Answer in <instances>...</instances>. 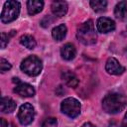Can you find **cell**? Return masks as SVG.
Wrapping results in <instances>:
<instances>
[{
  "mask_svg": "<svg viewBox=\"0 0 127 127\" xmlns=\"http://www.w3.org/2000/svg\"><path fill=\"white\" fill-rule=\"evenodd\" d=\"M125 97L119 93H108L102 99V108L106 113L116 114L120 112L125 106Z\"/></svg>",
  "mask_w": 127,
  "mask_h": 127,
  "instance_id": "6da1fadb",
  "label": "cell"
},
{
  "mask_svg": "<svg viewBox=\"0 0 127 127\" xmlns=\"http://www.w3.org/2000/svg\"><path fill=\"white\" fill-rule=\"evenodd\" d=\"M76 38L83 45H93L96 42L97 35L95 32L94 24L92 20H87L82 23L76 31Z\"/></svg>",
  "mask_w": 127,
  "mask_h": 127,
  "instance_id": "7a4b0ae2",
  "label": "cell"
},
{
  "mask_svg": "<svg viewBox=\"0 0 127 127\" xmlns=\"http://www.w3.org/2000/svg\"><path fill=\"white\" fill-rule=\"evenodd\" d=\"M21 69L29 76H37L43 69L42 61L36 56H29L26 58L20 65Z\"/></svg>",
  "mask_w": 127,
  "mask_h": 127,
  "instance_id": "3957f363",
  "label": "cell"
},
{
  "mask_svg": "<svg viewBox=\"0 0 127 127\" xmlns=\"http://www.w3.org/2000/svg\"><path fill=\"white\" fill-rule=\"evenodd\" d=\"M20 13V3L18 1L9 0L4 3L1 13V22L4 24L16 20Z\"/></svg>",
  "mask_w": 127,
  "mask_h": 127,
  "instance_id": "277c9868",
  "label": "cell"
},
{
  "mask_svg": "<svg viewBox=\"0 0 127 127\" xmlns=\"http://www.w3.org/2000/svg\"><path fill=\"white\" fill-rule=\"evenodd\" d=\"M61 110L66 116L70 118H75L80 113L81 104L77 99L73 97H67L64 99L63 102L61 103Z\"/></svg>",
  "mask_w": 127,
  "mask_h": 127,
  "instance_id": "5b68a950",
  "label": "cell"
},
{
  "mask_svg": "<svg viewBox=\"0 0 127 127\" xmlns=\"http://www.w3.org/2000/svg\"><path fill=\"white\" fill-rule=\"evenodd\" d=\"M34 117H35V109L32 104L24 103L23 105H21L18 111V119L22 125L26 126L31 124L34 121Z\"/></svg>",
  "mask_w": 127,
  "mask_h": 127,
  "instance_id": "8992f818",
  "label": "cell"
},
{
  "mask_svg": "<svg viewBox=\"0 0 127 127\" xmlns=\"http://www.w3.org/2000/svg\"><path fill=\"white\" fill-rule=\"evenodd\" d=\"M105 69L108 73L113 74V75H119L125 71V67L123 65H121L115 58H109L106 61Z\"/></svg>",
  "mask_w": 127,
  "mask_h": 127,
  "instance_id": "52a82bcc",
  "label": "cell"
},
{
  "mask_svg": "<svg viewBox=\"0 0 127 127\" xmlns=\"http://www.w3.org/2000/svg\"><path fill=\"white\" fill-rule=\"evenodd\" d=\"M96 28L99 33L106 34V33L112 32L115 29V23L110 18L100 17L96 22Z\"/></svg>",
  "mask_w": 127,
  "mask_h": 127,
  "instance_id": "ba28073f",
  "label": "cell"
},
{
  "mask_svg": "<svg viewBox=\"0 0 127 127\" xmlns=\"http://www.w3.org/2000/svg\"><path fill=\"white\" fill-rule=\"evenodd\" d=\"M14 91L22 97H31L35 95V88L31 84L21 81L17 83L16 87L14 88Z\"/></svg>",
  "mask_w": 127,
  "mask_h": 127,
  "instance_id": "9c48e42d",
  "label": "cell"
},
{
  "mask_svg": "<svg viewBox=\"0 0 127 127\" xmlns=\"http://www.w3.org/2000/svg\"><path fill=\"white\" fill-rule=\"evenodd\" d=\"M52 13L57 17H63L67 12V4L65 1H54L51 6Z\"/></svg>",
  "mask_w": 127,
  "mask_h": 127,
  "instance_id": "30bf717a",
  "label": "cell"
},
{
  "mask_svg": "<svg viewBox=\"0 0 127 127\" xmlns=\"http://www.w3.org/2000/svg\"><path fill=\"white\" fill-rule=\"evenodd\" d=\"M75 55H76V50H75L74 46L72 44H70V43H66L61 49V56L65 61L73 60Z\"/></svg>",
  "mask_w": 127,
  "mask_h": 127,
  "instance_id": "8fae6325",
  "label": "cell"
},
{
  "mask_svg": "<svg viewBox=\"0 0 127 127\" xmlns=\"http://www.w3.org/2000/svg\"><path fill=\"white\" fill-rule=\"evenodd\" d=\"M44 2L41 0H29L27 2V10L29 15H36L43 10Z\"/></svg>",
  "mask_w": 127,
  "mask_h": 127,
  "instance_id": "7c38bea8",
  "label": "cell"
},
{
  "mask_svg": "<svg viewBox=\"0 0 127 127\" xmlns=\"http://www.w3.org/2000/svg\"><path fill=\"white\" fill-rule=\"evenodd\" d=\"M0 109L3 113H11L16 109V102L10 97H2Z\"/></svg>",
  "mask_w": 127,
  "mask_h": 127,
  "instance_id": "4fadbf2b",
  "label": "cell"
},
{
  "mask_svg": "<svg viewBox=\"0 0 127 127\" xmlns=\"http://www.w3.org/2000/svg\"><path fill=\"white\" fill-rule=\"evenodd\" d=\"M114 15L119 20L127 19V2L126 1H120L116 4L114 8Z\"/></svg>",
  "mask_w": 127,
  "mask_h": 127,
  "instance_id": "5bb4252c",
  "label": "cell"
},
{
  "mask_svg": "<svg viewBox=\"0 0 127 127\" xmlns=\"http://www.w3.org/2000/svg\"><path fill=\"white\" fill-rule=\"evenodd\" d=\"M62 77H63V79L64 80V82L66 83V85L69 86V87L74 88V87H76L77 84H78V78H77L76 75H75L73 72H71L70 70H65V71H64V72L62 73Z\"/></svg>",
  "mask_w": 127,
  "mask_h": 127,
  "instance_id": "9a60e30c",
  "label": "cell"
},
{
  "mask_svg": "<svg viewBox=\"0 0 127 127\" xmlns=\"http://www.w3.org/2000/svg\"><path fill=\"white\" fill-rule=\"evenodd\" d=\"M67 29L64 24H61L59 26H56L52 31V36L56 41H62L65 35H66Z\"/></svg>",
  "mask_w": 127,
  "mask_h": 127,
  "instance_id": "2e32d148",
  "label": "cell"
},
{
  "mask_svg": "<svg viewBox=\"0 0 127 127\" xmlns=\"http://www.w3.org/2000/svg\"><path fill=\"white\" fill-rule=\"evenodd\" d=\"M20 43H21L25 48H27V49H29V50H33V49L36 47V45H37L36 40H35L34 37L31 36V35H23V36L20 38Z\"/></svg>",
  "mask_w": 127,
  "mask_h": 127,
  "instance_id": "e0dca14e",
  "label": "cell"
},
{
  "mask_svg": "<svg viewBox=\"0 0 127 127\" xmlns=\"http://www.w3.org/2000/svg\"><path fill=\"white\" fill-rule=\"evenodd\" d=\"M90 6L95 12H103L106 10L107 2L105 0H92L90 1Z\"/></svg>",
  "mask_w": 127,
  "mask_h": 127,
  "instance_id": "ac0fdd59",
  "label": "cell"
},
{
  "mask_svg": "<svg viewBox=\"0 0 127 127\" xmlns=\"http://www.w3.org/2000/svg\"><path fill=\"white\" fill-rule=\"evenodd\" d=\"M58 126V121L54 117H49L44 120L42 123V127H57Z\"/></svg>",
  "mask_w": 127,
  "mask_h": 127,
  "instance_id": "d6986e66",
  "label": "cell"
},
{
  "mask_svg": "<svg viewBox=\"0 0 127 127\" xmlns=\"http://www.w3.org/2000/svg\"><path fill=\"white\" fill-rule=\"evenodd\" d=\"M11 67H12V65H11V64L7 60H5L3 58L0 60V69H1V72H5V71L9 70Z\"/></svg>",
  "mask_w": 127,
  "mask_h": 127,
  "instance_id": "ffe728a7",
  "label": "cell"
},
{
  "mask_svg": "<svg viewBox=\"0 0 127 127\" xmlns=\"http://www.w3.org/2000/svg\"><path fill=\"white\" fill-rule=\"evenodd\" d=\"M9 43V37L7 34L2 33L1 34V49H5V47Z\"/></svg>",
  "mask_w": 127,
  "mask_h": 127,
  "instance_id": "44dd1931",
  "label": "cell"
},
{
  "mask_svg": "<svg viewBox=\"0 0 127 127\" xmlns=\"http://www.w3.org/2000/svg\"><path fill=\"white\" fill-rule=\"evenodd\" d=\"M0 127H8V123L4 118H0Z\"/></svg>",
  "mask_w": 127,
  "mask_h": 127,
  "instance_id": "7402d4cb",
  "label": "cell"
},
{
  "mask_svg": "<svg viewBox=\"0 0 127 127\" xmlns=\"http://www.w3.org/2000/svg\"><path fill=\"white\" fill-rule=\"evenodd\" d=\"M121 126H122V127H127V112H126V114H125V116H124V118H123V120H122Z\"/></svg>",
  "mask_w": 127,
  "mask_h": 127,
  "instance_id": "603a6c76",
  "label": "cell"
},
{
  "mask_svg": "<svg viewBox=\"0 0 127 127\" xmlns=\"http://www.w3.org/2000/svg\"><path fill=\"white\" fill-rule=\"evenodd\" d=\"M81 127H95V126H94L92 123H90V122H86V123H84Z\"/></svg>",
  "mask_w": 127,
  "mask_h": 127,
  "instance_id": "cb8c5ba5",
  "label": "cell"
},
{
  "mask_svg": "<svg viewBox=\"0 0 127 127\" xmlns=\"http://www.w3.org/2000/svg\"><path fill=\"white\" fill-rule=\"evenodd\" d=\"M108 127H119V125L116 123V122H110Z\"/></svg>",
  "mask_w": 127,
  "mask_h": 127,
  "instance_id": "d4e9b609",
  "label": "cell"
}]
</instances>
